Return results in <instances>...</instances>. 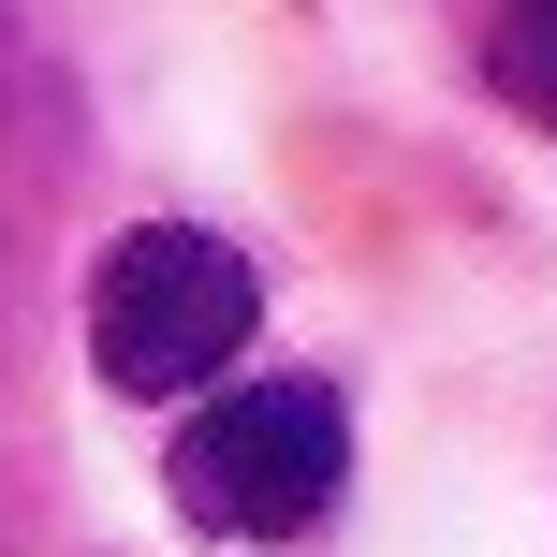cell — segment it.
Here are the masks:
<instances>
[{
    "mask_svg": "<svg viewBox=\"0 0 557 557\" xmlns=\"http://www.w3.org/2000/svg\"><path fill=\"white\" fill-rule=\"evenodd\" d=\"M337 470H352V411H337V382H235L191 411V441H176V513L221 543H294L323 529Z\"/></svg>",
    "mask_w": 557,
    "mask_h": 557,
    "instance_id": "7a4b0ae2",
    "label": "cell"
},
{
    "mask_svg": "<svg viewBox=\"0 0 557 557\" xmlns=\"http://www.w3.org/2000/svg\"><path fill=\"white\" fill-rule=\"evenodd\" d=\"M499 88L557 133V0H513V29H499Z\"/></svg>",
    "mask_w": 557,
    "mask_h": 557,
    "instance_id": "3957f363",
    "label": "cell"
},
{
    "mask_svg": "<svg viewBox=\"0 0 557 557\" xmlns=\"http://www.w3.org/2000/svg\"><path fill=\"white\" fill-rule=\"evenodd\" d=\"M250 323H264L250 264H235L221 235H191V221L117 235L103 278H88V367H103L117 396H206L250 352Z\"/></svg>",
    "mask_w": 557,
    "mask_h": 557,
    "instance_id": "6da1fadb",
    "label": "cell"
}]
</instances>
